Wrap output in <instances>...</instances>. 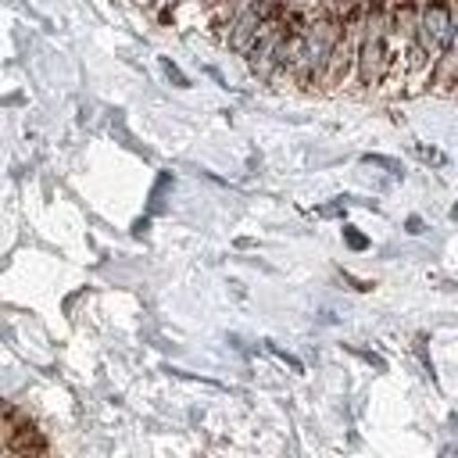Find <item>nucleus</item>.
I'll return each mask as SVG.
<instances>
[{"instance_id": "obj_1", "label": "nucleus", "mask_w": 458, "mask_h": 458, "mask_svg": "<svg viewBox=\"0 0 458 458\" xmlns=\"http://www.w3.org/2000/svg\"><path fill=\"white\" fill-rule=\"evenodd\" d=\"M394 64L390 43V4L386 0H361V25H358V54L354 75L361 86H379Z\"/></svg>"}, {"instance_id": "obj_2", "label": "nucleus", "mask_w": 458, "mask_h": 458, "mask_svg": "<svg viewBox=\"0 0 458 458\" xmlns=\"http://www.w3.org/2000/svg\"><path fill=\"white\" fill-rule=\"evenodd\" d=\"M454 7L451 0H419V14H415V36H411V47L404 50L408 54V72H419V68H433L437 57L444 54L447 39H451V29H454Z\"/></svg>"}, {"instance_id": "obj_3", "label": "nucleus", "mask_w": 458, "mask_h": 458, "mask_svg": "<svg viewBox=\"0 0 458 458\" xmlns=\"http://www.w3.org/2000/svg\"><path fill=\"white\" fill-rule=\"evenodd\" d=\"M340 36V18L333 7L315 11L311 18H304V47H301V64L293 82L297 86H326V72L333 61V47Z\"/></svg>"}, {"instance_id": "obj_4", "label": "nucleus", "mask_w": 458, "mask_h": 458, "mask_svg": "<svg viewBox=\"0 0 458 458\" xmlns=\"http://www.w3.org/2000/svg\"><path fill=\"white\" fill-rule=\"evenodd\" d=\"M279 11H283V7H279L276 0H258L250 11H243L236 21H229V25H225V32H222L218 39H222L233 54H247V50H250V43L258 39V32H261V29H265Z\"/></svg>"}, {"instance_id": "obj_5", "label": "nucleus", "mask_w": 458, "mask_h": 458, "mask_svg": "<svg viewBox=\"0 0 458 458\" xmlns=\"http://www.w3.org/2000/svg\"><path fill=\"white\" fill-rule=\"evenodd\" d=\"M286 25H290V11H279V14L258 32V39L250 43V50L243 54L247 64H250V72H254L258 79H276V54H279V43H283V36H286Z\"/></svg>"}, {"instance_id": "obj_6", "label": "nucleus", "mask_w": 458, "mask_h": 458, "mask_svg": "<svg viewBox=\"0 0 458 458\" xmlns=\"http://www.w3.org/2000/svg\"><path fill=\"white\" fill-rule=\"evenodd\" d=\"M254 4H258V0H225V4L211 7V11H208V14H211V29L222 36V32H225V25H229V21H236L243 11H250Z\"/></svg>"}, {"instance_id": "obj_7", "label": "nucleus", "mask_w": 458, "mask_h": 458, "mask_svg": "<svg viewBox=\"0 0 458 458\" xmlns=\"http://www.w3.org/2000/svg\"><path fill=\"white\" fill-rule=\"evenodd\" d=\"M365 161H369V165H379V168H386L390 175H401V165H397V161H390V157H379V154H369Z\"/></svg>"}, {"instance_id": "obj_8", "label": "nucleus", "mask_w": 458, "mask_h": 458, "mask_svg": "<svg viewBox=\"0 0 458 458\" xmlns=\"http://www.w3.org/2000/svg\"><path fill=\"white\" fill-rule=\"evenodd\" d=\"M344 240H347L354 250H365V247H369V240H365V236H361L354 225H347V229H344Z\"/></svg>"}, {"instance_id": "obj_9", "label": "nucleus", "mask_w": 458, "mask_h": 458, "mask_svg": "<svg viewBox=\"0 0 458 458\" xmlns=\"http://www.w3.org/2000/svg\"><path fill=\"white\" fill-rule=\"evenodd\" d=\"M161 68H165V75H168L175 86H186V75H182V72H179V68H175L168 57H161Z\"/></svg>"}, {"instance_id": "obj_10", "label": "nucleus", "mask_w": 458, "mask_h": 458, "mask_svg": "<svg viewBox=\"0 0 458 458\" xmlns=\"http://www.w3.org/2000/svg\"><path fill=\"white\" fill-rule=\"evenodd\" d=\"M408 233H422V222L419 218H408Z\"/></svg>"}, {"instance_id": "obj_11", "label": "nucleus", "mask_w": 458, "mask_h": 458, "mask_svg": "<svg viewBox=\"0 0 458 458\" xmlns=\"http://www.w3.org/2000/svg\"><path fill=\"white\" fill-rule=\"evenodd\" d=\"M451 215H454V218H458V204H454V208H451Z\"/></svg>"}]
</instances>
